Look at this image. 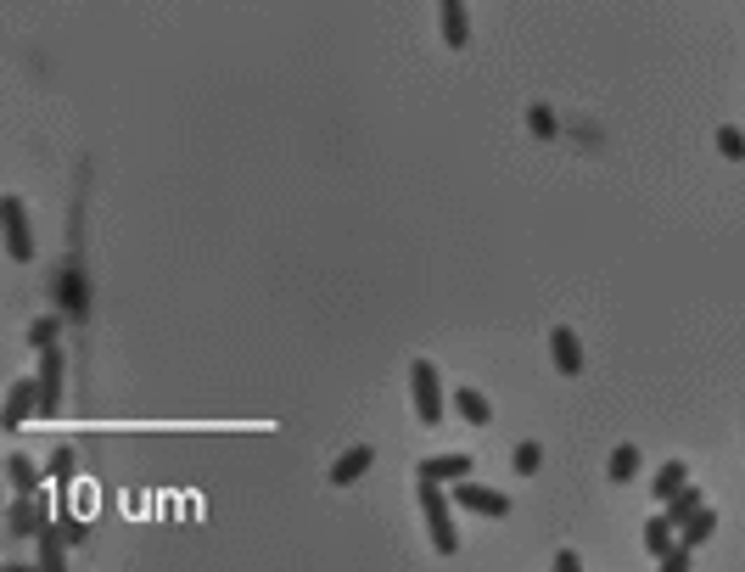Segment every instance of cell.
Instances as JSON below:
<instances>
[{
    "label": "cell",
    "mask_w": 745,
    "mask_h": 572,
    "mask_svg": "<svg viewBox=\"0 0 745 572\" xmlns=\"http://www.w3.org/2000/svg\"><path fill=\"white\" fill-rule=\"evenodd\" d=\"M370 466H376V449L359 444V449H348V455H337V466H331V477H325V483H331V488H348V483H359Z\"/></svg>",
    "instance_id": "9"
},
{
    "label": "cell",
    "mask_w": 745,
    "mask_h": 572,
    "mask_svg": "<svg viewBox=\"0 0 745 572\" xmlns=\"http://www.w3.org/2000/svg\"><path fill=\"white\" fill-rule=\"evenodd\" d=\"M633 472H639V449L617 444V449H611V460H605V477H611V483H633Z\"/></svg>",
    "instance_id": "18"
},
{
    "label": "cell",
    "mask_w": 745,
    "mask_h": 572,
    "mask_svg": "<svg viewBox=\"0 0 745 572\" xmlns=\"http://www.w3.org/2000/svg\"><path fill=\"white\" fill-rule=\"evenodd\" d=\"M415 477H421V483H460V477H471V455H437V460H421V466H415Z\"/></svg>",
    "instance_id": "10"
},
{
    "label": "cell",
    "mask_w": 745,
    "mask_h": 572,
    "mask_svg": "<svg viewBox=\"0 0 745 572\" xmlns=\"http://www.w3.org/2000/svg\"><path fill=\"white\" fill-rule=\"evenodd\" d=\"M6 477H12V494H40V472L29 455H6Z\"/></svg>",
    "instance_id": "17"
},
{
    "label": "cell",
    "mask_w": 745,
    "mask_h": 572,
    "mask_svg": "<svg viewBox=\"0 0 745 572\" xmlns=\"http://www.w3.org/2000/svg\"><path fill=\"white\" fill-rule=\"evenodd\" d=\"M29 343H34V348H51V343H57V320H51V315L34 320V326H29Z\"/></svg>",
    "instance_id": "24"
},
{
    "label": "cell",
    "mask_w": 745,
    "mask_h": 572,
    "mask_svg": "<svg viewBox=\"0 0 745 572\" xmlns=\"http://www.w3.org/2000/svg\"><path fill=\"white\" fill-rule=\"evenodd\" d=\"M454 410H460L465 421H471V427H488V421H493L488 399H482L477 387H454Z\"/></svg>",
    "instance_id": "14"
},
{
    "label": "cell",
    "mask_w": 745,
    "mask_h": 572,
    "mask_svg": "<svg viewBox=\"0 0 745 572\" xmlns=\"http://www.w3.org/2000/svg\"><path fill=\"white\" fill-rule=\"evenodd\" d=\"M57 522H62V533H68V544H79V539H85V522H79V516H57Z\"/></svg>",
    "instance_id": "27"
},
{
    "label": "cell",
    "mask_w": 745,
    "mask_h": 572,
    "mask_svg": "<svg viewBox=\"0 0 745 572\" xmlns=\"http://www.w3.org/2000/svg\"><path fill=\"white\" fill-rule=\"evenodd\" d=\"M409 393H415L421 427H437V421H443V382H437L432 359H409Z\"/></svg>",
    "instance_id": "1"
},
{
    "label": "cell",
    "mask_w": 745,
    "mask_h": 572,
    "mask_svg": "<svg viewBox=\"0 0 745 572\" xmlns=\"http://www.w3.org/2000/svg\"><path fill=\"white\" fill-rule=\"evenodd\" d=\"M51 477H57V483L73 477V449H57V455H51Z\"/></svg>",
    "instance_id": "26"
},
{
    "label": "cell",
    "mask_w": 745,
    "mask_h": 572,
    "mask_svg": "<svg viewBox=\"0 0 745 572\" xmlns=\"http://www.w3.org/2000/svg\"><path fill=\"white\" fill-rule=\"evenodd\" d=\"M583 567V561H577V550H561V556H555V572H577Z\"/></svg>",
    "instance_id": "28"
},
{
    "label": "cell",
    "mask_w": 745,
    "mask_h": 572,
    "mask_svg": "<svg viewBox=\"0 0 745 572\" xmlns=\"http://www.w3.org/2000/svg\"><path fill=\"white\" fill-rule=\"evenodd\" d=\"M40 415H57L62 410V348H40Z\"/></svg>",
    "instance_id": "5"
},
{
    "label": "cell",
    "mask_w": 745,
    "mask_h": 572,
    "mask_svg": "<svg viewBox=\"0 0 745 572\" xmlns=\"http://www.w3.org/2000/svg\"><path fill=\"white\" fill-rule=\"evenodd\" d=\"M45 522H51L45 494H12V505H6V533L12 539H40Z\"/></svg>",
    "instance_id": "4"
},
{
    "label": "cell",
    "mask_w": 745,
    "mask_h": 572,
    "mask_svg": "<svg viewBox=\"0 0 745 572\" xmlns=\"http://www.w3.org/2000/svg\"><path fill=\"white\" fill-rule=\"evenodd\" d=\"M527 129H533V135H555L561 124H555V113H549V107H538V101H533V107H527Z\"/></svg>",
    "instance_id": "23"
},
{
    "label": "cell",
    "mask_w": 745,
    "mask_h": 572,
    "mask_svg": "<svg viewBox=\"0 0 745 572\" xmlns=\"http://www.w3.org/2000/svg\"><path fill=\"white\" fill-rule=\"evenodd\" d=\"M454 500L465 505V511H477V516H505L510 511V500L499 494V488H477V483H454Z\"/></svg>",
    "instance_id": "7"
},
{
    "label": "cell",
    "mask_w": 745,
    "mask_h": 572,
    "mask_svg": "<svg viewBox=\"0 0 745 572\" xmlns=\"http://www.w3.org/2000/svg\"><path fill=\"white\" fill-rule=\"evenodd\" d=\"M51 286H57V303H68V315H85L90 292H85V281H79V270H62Z\"/></svg>",
    "instance_id": "13"
},
{
    "label": "cell",
    "mask_w": 745,
    "mask_h": 572,
    "mask_svg": "<svg viewBox=\"0 0 745 572\" xmlns=\"http://www.w3.org/2000/svg\"><path fill=\"white\" fill-rule=\"evenodd\" d=\"M701 488H695V483H684V488H678V494H673V500H667V522H673V528H684V522H689V516H695V511H701Z\"/></svg>",
    "instance_id": "16"
},
{
    "label": "cell",
    "mask_w": 745,
    "mask_h": 572,
    "mask_svg": "<svg viewBox=\"0 0 745 572\" xmlns=\"http://www.w3.org/2000/svg\"><path fill=\"white\" fill-rule=\"evenodd\" d=\"M717 152H723V158H734V163H745V135L723 124V129H717Z\"/></svg>",
    "instance_id": "22"
},
{
    "label": "cell",
    "mask_w": 745,
    "mask_h": 572,
    "mask_svg": "<svg viewBox=\"0 0 745 572\" xmlns=\"http://www.w3.org/2000/svg\"><path fill=\"white\" fill-rule=\"evenodd\" d=\"M437 12H443V40L449 51H460L471 40V23H465V0H437Z\"/></svg>",
    "instance_id": "11"
},
{
    "label": "cell",
    "mask_w": 745,
    "mask_h": 572,
    "mask_svg": "<svg viewBox=\"0 0 745 572\" xmlns=\"http://www.w3.org/2000/svg\"><path fill=\"white\" fill-rule=\"evenodd\" d=\"M549 354H555V371H561V376H577V371H583V343H577L572 326H555V331H549Z\"/></svg>",
    "instance_id": "8"
},
{
    "label": "cell",
    "mask_w": 745,
    "mask_h": 572,
    "mask_svg": "<svg viewBox=\"0 0 745 572\" xmlns=\"http://www.w3.org/2000/svg\"><path fill=\"white\" fill-rule=\"evenodd\" d=\"M0 225H6V258H12V264H29L34 236H29V208H23V197H0Z\"/></svg>",
    "instance_id": "3"
},
{
    "label": "cell",
    "mask_w": 745,
    "mask_h": 572,
    "mask_svg": "<svg viewBox=\"0 0 745 572\" xmlns=\"http://www.w3.org/2000/svg\"><path fill=\"white\" fill-rule=\"evenodd\" d=\"M684 483H689V466H684V460H667V466L656 472V483H650V494H656V500L667 505V500H673V494H678Z\"/></svg>",
    "instance_id": "15"
},
{
    "label": "cell",
    "mask_w": 745,
    "mask_h": 572,
    "mask_svg": "<svg viewBox=\"0 0 745 572\" xmlns=\"http://www.w3.org/2000/svg\"><path fill=\"white\" fill-rule=\"evenodd\" d=\"M645 550H650V556H667V550H673V522H667V511H661V516H650V522H645Z\"/></svg>",
    "instance_id": "19"
},
{
    "label": "cell",
    "mask_w": 745,
    "mask_h": 572,
    "mask_svg": "<svg viewBox=\"0 0 745 572\" xmlns=\"http://www.w3.org/2000/svg\"><path fill=\"white\" fill-rule=\"evenodd\" d=\"M29 415H40V382H12L6 387V410H0V427L17 432Z\"/></svg>",
    "instance_id": "6"
},
{
    "label": "cell",
    "mask_w": 745,
    "mask_h": 572,
    "mask_svg": "<svg viewBox=\"0 0 745 572\" xmlns=\"http://www.w3.org/2000/svg\"><path fill=\"white\" fill-rule=\"evenodd\" d=\"M62 544H68L62 522H45L40 528V572H62Z\"/></svg>",
    "instance_id": "12"
},
{
    "label": "cell",
    "mask_w": 745,
    "mask_h": 572,
    "mask_svg": "<svg viewBox=\"0 0 745 572\" xmlns=\"http://www.w3.org/2000/svg\"><path fill=\"white\" fill-rule=\"evenodd\" d=\"M421 516H426V528H432V550L437 556H454V550H460V533H454L449 500H443L437 483H421Z\"/></svg>",
    "instance_id": "2"
},
{
    "label": "cell",
    "mask_w": 745,
    "mask_h": 572,
    "mask_svg": "<svg viewBox=\"0 0 745 572\" xmlns=\"http://www.w3.org/2000/svg\"><path fill=\"white\" fill-rule=\"evenodd\" d=\"M510 466H516V477H533L538 466H544V449L527 438V444H516V455H510Z\"/></svg>",
    "instance_id": "21"
},
{
    "label": "cell",
    "mask_w": 745,
    "mask_h": 572,
    "mask_svg": "<svg viewBox=\"0 0 745 572\" xmlns=\"http://www.w3.org/2000/svg\"><path fill=\"white\" fill-rule=\"evenodd\" d=\"M712 533H717V511H712V505H701V511H695V516L684 522V544L695 550V544H706Z\"/></svg>",
    "instance_id": "20"
},
{
    "label": "cell",
    "mask_w": 745,
    "mask_h": 572,
    "mask_svg": "<svg viewBox=\"0 0 745 572\" xmlns=\"http://www.w3.org/2000/svg\"><path fill=\"white\" fill-rule=\"evenodd\" d=\"M661 572H689V544H673V550L661 556Z\"/></svg>",
    "instance_id": "25"
}]
</instances>
